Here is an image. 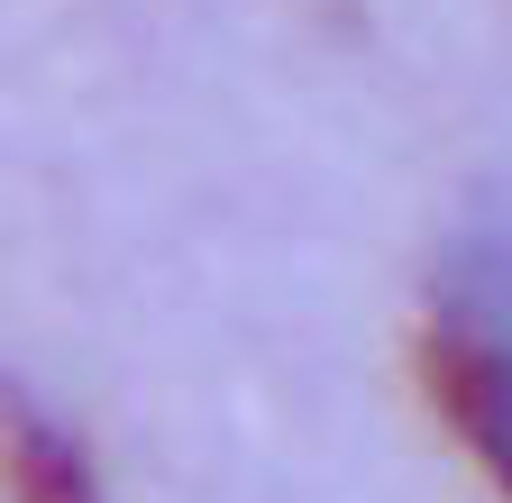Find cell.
<instances>
[{"instance_id": "cell-2", "label": "cell", "mask_w": 512, "mask_h": 503, "mask_svg": "<svg viewBox=\"0 0 512 503\" xmlns=\"http://www.w3.org/2000/svg\"><path fill=\"white\" fill-rule=\"evenodd\" d=\"M0 503H110L83 430H64L10 375H0Z\"/></svg>"}, {"instance_id": "cell-1", "label": "cell", "mask_w": 512, "mask_h": 503, "mask_svg": "<svg viewBox=\"0 0 512 503\" xmlns=\"http://www.w3.org/2000/svg\"><path fill=\"white\" fill-rule=\"evenodd\" d=\"M421 394L476 458V476L512 503V311L439 293L421 321Z\"/></svg>"}]
</instances>
